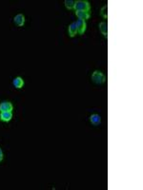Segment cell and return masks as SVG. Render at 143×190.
<instances>
[{
	"label": "cell",
	"instance_id": "6da1fadb",
	"mask_svg": "<svg viewBox=\"0 0 143 190\" xmlns=\"http://www.w3.org/2000/svg\"><path fill=\"white\" fill-rule=\"evenodd\" d=\"M74 10L76 12L77 11H81V12H90L91 11V5L86 0H76L75 1V6H74Z\"/></svg>",
	"mask_w": 143,
	"mask_h": 190
},
{
	"label": "cell",
	"instance_id": "7a4b0ae2",
	"mask_svg": "<svg viewBox=\"0 0 143 190\" xmlns=\"http://www.w3.org/2000/svg\"><path fill=\"white\" fill-rule=\"evenodd\" d=\"M92 81L96 85H101L105 83L106 76L100 70H95L92 74Z\"/></svg>",
	"mask_w": 143,
	"mask_h": 190
},
{
	"label": "cell",
	"instance_id": "3957f363",
	"mask_svg": "<svg viewBox=\"0 0 143 190\" xmlns=\"http://www.w3.org/2000/svg\"><path fill=\"white\" fill-rule=\"evenodd\" d=\"M76 25V28H77V31L79 34H84V32L86 31V29H87V24H86V21L84 20H80V19H77L76 21H75Z\"/></svg>",
	"mask_w": 143,
	"mask_h": 190
},
{
	"label": "cell",
	"instance_id": "277c9868",
	"mask_svg": "<svg viewBox=\"0 0 143 190\" xmlns=\"http://www.w3.org/2000/svg\"><path fill=\"white\" fill-rule=\"evenodd\" d=\"M25 21H26V19H25V16L24 14L22 13H18V14H16L13 18V22L16 26H18V27H23L25 25Z\"/></svg>",
	"mask_w": 143,
	"mask_h": 190
},
{
	"label": "cell",
	"instance_id": "5b68a950",
	"mask_svg": "<svg viewBox=\"0 0 143 190\" xmlns=\"http://www.w3.org/2000/svg\"><path fill=\"white\" fill-rule=\"evenodd\" d=\"M13 109V105L9 102V101H4L0 103V112L3 111H12Z\"/></svg>",
	"mask_w": 143,
	"mask_h": 190
},
{
	"label": "cell",
	"instance_id": "8992f818",
	"mask_svg": "<svg viewBox=\"0 0 143 190\" xmlns=\"http://www.w3.org/2000/svg\"><path fill=\"white\" fill-rule=\"evenodd\" d=\"M12 119V111H3L0 112V120L2 122L8 123Z\"/></svg>",
	"mask_w": 143,
	"mask_h": 190
},
{
	"label": "cell",
	"instance_id": "52a82bcc",
	"mask_svg": "<svg viewBox=\"0 0 143 190\" xmlns=\"http://www.w3.org/2000/svg\"><path fill=\"white\" fill-rule=\"evenodd\" d=\"M68 32H69V36H70V37H75V36L78 33V31H77V28H76V25L75 22L71 23V24L69 25Z\"/></svg>",
	"mask_w": 143,
	"mask_h": 190
},
{
	"label": "cell",
	"instance_id": "ba28073f",
	"mask_svg": "<svg viewBox=\"0 0 143 190\" xmlns=\"http://www.w3.org/2000/svg\"><path fill=\"white\" fill-rule=\"evenodd\" d=\"M76 15L78 19H80V20H84L86 21L87 19H89L91 17V13L88 12H81V11H77L76 12Z\"/></svg>",
	"mask_w": 143,
	"mask_h": 190
},
{
	"label": "cell",
	"instance_id": "9c48e42d",
	"mask_svg": "<svg viewBox=\"0 0 143 190\" xmlns=\"http://www.w3.org/2000/svg\"><path fill=\"white\" fill-rule=\"evenodd\" d=\"M98 27H99V30H100L101 33L104 35V37L107 38V36H108V24H107V22H104V21L100 22Z\"/></svg>",
	"mask_w": 143,
	"mask_h": 190
},
{
	"label": "cell",
	"instance_id": "30bf717a",
	"mask_svg": "<svg viewBox=\"0 0 143 190\" xmlns=\"http://www.w3.org/2000/svg\"><path fill=\"white\" fill-rule=\"evenodd\" d=\"M24 84H25V82H24L23 78H21V77H15L12 81V85L16 88H22Z\"/></svg>",
	"mask_w": 143,
	"mask_h": 190
},
{
	"label": "cell",
	"instance_id": "8fae6325",
	"mask_svg": "<svg viewBox=\"0 0 143 190\" xmlns=\"http://www.w3.org/2000/svg\"><path fill=\"white\" fill-rule=\"evenodd\" d=\"M90 121L94 126H98L101 123V117L98 115V114H92L90 117Z\"/></svg>",
	"mask_w": 143,
	"mask_h": 190
},
{
	"label": "cell",
	"instance_id": "7c38bea8",
	"mask_svg": "<svg viewBox=\"0 0 143 190\" xmlns=\"http://www.w3.org/2000/svg\"><path fill=\"white\" fill-rule=\"evenodd\" d=\"M64 5H65V7H66L67 10H74L75 1H73V0H65V1H64Z\"/></svg>",
	"mask_w": 143,
	"mask_h": 190
},
{
	"label": "cell",
	"instance_id": "4fadbf2b",
	"mask_svg": "<svg viewBox=\"0 0 143 190\" xmlns=\"http://www.w3.org/2000/svg\"><path fill=\"white\" fill-rule=\"evenodd\" d=\"M101 15L104 18H108V6L105 5L102 9H101Z\"/></svg>",
	"mask_w": 143,
	"mask_h": 190
},
{
	"label": "cell",
	"instance_id": "5bb4252c",
	"mask_svg": "<svg viewBox=\"0 0 143 190\" xmlns=\"http://www.w3.org/2000/svg\"><path fill=\"white\" fill-rule=\"evenodd\" d=\"M3 159H4L3 150H2V148H1V147H0V163H1V162L3 161Z\"/></svg>",
	"mask_w": 143,
	"mask_h": 190
}]
</instances>
